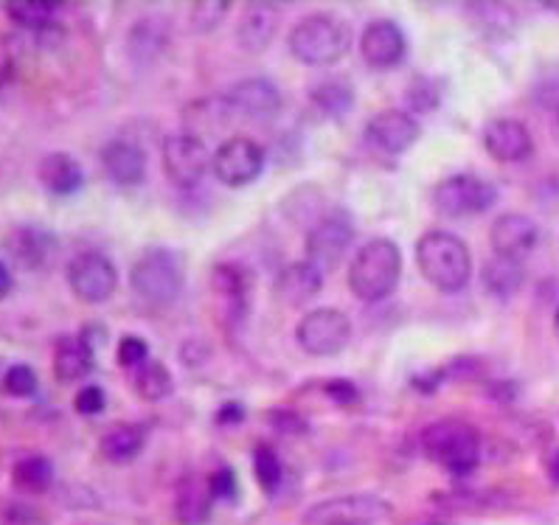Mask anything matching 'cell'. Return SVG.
<instances>
[{
	"label": "cell",
	"instance_id": "obj_1",
	"mask_svg": "<svg viewBox=\"0 0 559 525\" xmlns=\"http://www.w3.org/2000/svg\"><path fill=\"white\" fill-rule=\"evenodd\" d=\"M416 264L421 278L439 293H461L473 278V253L467 242L450 230H428L416 242Z\"/></svg>",
	"mask_w": 559,
	"mask_h": 525
},
{
	"label": "cell",
	"instance_id": "obj_2",
	"mask_svg": "<svg viewBox=\"0 0 559 525\" xmlns=\"http://www.w3.org/2000/svg\"><path fill=\"white\" fill-rule=\"evenodd\" d=\"M402 276V250L394 239L377 237L362 244L349 264L352 296L362 303L385 301Z\"/></svg>",
	"mask_w": 559,
	"mask_h": 525
},
{
	"label": "cell",
	"instance_id": "obj_3",
	"mask_svg": "<svg viewBox=\"0 0 559 525\" xmlns=\"http://www.w3.org/2000/svg\"><path fill=\"white\" fill-rule=\"evenodd\" d=\"M421 453L450 475H469L480 464V435L469 421L439 419L421 430Z\"/></svg>",
	"mask_w": 559,
	"mask_h": 525
},
{
	"label": "cell",
	"instance_id": "obj_4",
	"mask_svg": "<svg viewBox=\"0 0 559 525\" xmlns=\"http://www.w3.org/2000/svg\"><path fill=\"white\" fill-rule=\"evenodd\" d=\"M287 46H290L293 57L304 65H335L337 60L349 53V26L335 14H310L293 26Z\"/></svg>",
	"mask_w": 559,
	"mask_h": 525
},
{
	"label": "cell",
	"instance_id": "obj_5",
	"mask_svg": "<svg viewBox=\"0 0 559 525\" xmlns=\"http://www.w3.org/2000/svg\"><path fill=\"white\" fill-rule=\"evenodd\" d=\"M130 287L150 307H169L183 293V262L175 250H144L130 267Z\"/></svg>",
	"mask_w": 559,
	"mask_h": 525
},
{
	"label": "cell",
	"instance_id": "obj_6",
	"mask_svg": "<svg viewBox=\"0 0 559 525\" xmlns=\"http://www.w3.org/2000/svg\"><path fill=\"white\" fill-rule=\"evenodd\" d=\"M498 200V189L478 175H450L433 189V205L444 217H475L489 211Z\"/></svg>",
	"mask_w": 559,
	"mask_h": 525
},
{
	"label": "cell",
	"instance_id": "obj_7",
	"mask_svg": "<svg viewBox=\"0 0 559 525\" xmlns=\"http://www.w3.org/2000/svg\"><path fill=\"white\" fill-rule=\"evenodd\" d=\"M298 346L310 357H335L352 341V321L335 307L312 309L296 326Z\"/></svg>",
	"mask_w": 559,
	"mask_h": 525
},
{
	"label": "cell",
	"instance_id": "obj_8",
	"mask_svg": "<svg viewBox=\"0 0 559 525\" xmlns=\"http://www.w3.org/2000/svg\"><path fill=\"white\" fill-rule=\"evenodd\" d=\"M352 244H355V223L346 211L335 208L323 214L307 234V262L321 273H330L346 259Z\"/></svg>",
	"mask_w": 559,
	"mask_h": 525
},
{
	"label": "cell",
	"instance_id": "obj_9",
	"mask_svg": "<svg viewBox=\"0 0 559 525\" xmlns=\"http://www.w3.org/2000/svg\"><path fill=\"white\" fill-rule=\"evenodd\" d=\"M389 500L377 494H341V498L321 500L304 512L307 525H377L391 517Z\"/></svg>",
	"mask_w": 559,
	"mask_h": 525
},
{
	"label": "cell",
	"instance_id": "obj_10",
	"mask_svg": "<svg viewBox=\"0 0 559 525\" xmlns=\"http://www.w3.org/2000/svg\"><path fill=\"white\" fill-rule=\"evenodd\" d=\"M264 155L262 144L253 139H228L217 146V152L211 155V171L228 189H242L250 186L264 171Z\"/></svg>",
	"mask_w": 559,
	"mask_h": 525
},
{
	"label": "cell",
	"instance_id": "obj_11",
	"mask_svg": "<svg viewBox=\"0 0 559 525\" xmlns=\"http://www.w3.org/2000/svg\"><path fill=\"white\" fill-rule=\"evenodd\" d=\"M68 287L73 289V296L80 301L105 303L119 287V273H116V264L105 253L85 250L68 264Z\"/></svg>",
	"mask_w": 559,
	"mask_h": 525
},
{
	"label": "cell",
	"instance_id": "obj_12",
	"mask_svg": "<svg viewBox=\"0 0 559 525\" xmlns=\"http://www.w3.org/2000/svg\"><path fill=\"white\" fill-rule=\"evenodd\" d=\"M211 166L209 146L191 135V132H175L164 141V171L166 178L180 189H191L203 180Z\"/></svg>",
	"mask_w": 559,
	"mask_h": 525
},
{
	"label": "cell",
	"instance_id": "obj_13",
	"mask_svg": "<svg viewBox=\"0 0 559 525\" xmlns=\"http://www.w3.org/2000/svg\"><path fill=\"white\" fill-rule=\"evenodd\" d=\"M228 110L242 116L248 121H267L276 119L282 112V91L270 80H262V76H250V80H239L237 85L230 87L228 96Z\"/></svg>",
	"mask_w": 559,
	"mask_h": 525
},
{
	"label": "cell",
	"instance_id": "obj_14",
	"mask_svg": "<svg viewBox=\"0 0 559 525\" xmlns=\"http://www.w3.org/2000/svg\"><path fill=\"white\" fill-rule=\"evenodd\" d=\"M360 53L366 65L374 68V71H391V68L400 65L408 53V40H405V32L400 28V23L389 21V17H380V21L369 23L366 32L360 37Z\"/></svg>",
	"mask_w": 559,
	"mask_h": 525
},
{
	"label": "cell",
	"instance_id": "obj_15",
	"mask_svg": "<svg viewBox=\"0 0 559 525\" xmlns=\"http://www.w3.org/2000/svg\"><path fill=\"white\" fill-rule=\"evenodd\" d=\"M419 121L408 110H382L366 124V141L380 152L400 155L419 141Z\"/></svg>",
	"mask_w": 559,
	"mask_h": 525
},
{
	"label": "cell",
	"instance_id": "obj_16",
	"mask_svg": "<svg viewBox=\"0 0 559 525\" xmlns=\"http://www.w3.org/2000/svg\"><path fill=\"white\" fill-rule=\"evenodd\" d=\"M484 150L500 164H520L534 155V139L523 121L495 119L484 130Z\"/></svg>",
	"mask_w": 559,
	"mask_h": 525
},
{
	"label": "cell",
	"instance_id": "obj_17",
	"mask_svg": "<svg viewBox=\"0 0 559 525\" xmlns=\"http://www.w3.org/2000/svg\"><path fill=\"white\" fill-rule=\"evenodd\" d=\"M539 239V230L534 219H528L526 214H500L498 219L489 228V244H492L495 256L503 259H523L526 253H532L534 244Z\"/></svg>",
	"mask_w": 559,
	"mask_h": 525
},
{
	"label": "cell",
	"instance_id": "obj_18",
	"mask_svg": "<svg viewBox=\"0 0 559 525\" xmlns=\"http://www.w3.org/2000/svg\"><path fill=\"white\" fill-rule=\"evenodd\" d=\"M93 348H96V337L87 335V329L80 335L60 337L53 348V377L62 385L85 380L93 371Z\"/></svg>",
	"mask_w": 559,
	"mask_h": 525
},
{
	"label": "cell",
	"instance_id": "obj_19",
	"mask_svg": "<svg viewBox=\"0 0 559 525\" xmlns=\"http://www.w3.org/2000/svg\"><path fill=\"white\" fill-rule=\"evenodd\" d=\"M99 158L102 169L116 186H139L146 178V155L132 141H107Z\"/></svg>",
	"mask_w": 559,
	"mask_h": 525
},
{
	"label": "cell",
	"instance_id": "obj_20",
	"mask_svg": "<svg viewBox=\"0 0 559 525\" xmlns=\"http://www.w3.org/2000/svg\"><path fill=\"white\" fill-rule=\"evenodd\" d=\"M321 287L323 273L312 267L310 262H290L287 267H282V273L273 282V293L287 307H301V303L312 301L321 293Z\"/></svg>",
	"mask_w": 559,
	"mask_h": 525
},
{
	"label": "cell",
	"instance_id": "obj_21",
	"mask_svg": "<svg viewBox=\"0 0 559 525\" xmlns=\"http://www.w3.org/2000/svg\"><path fill=\"white\" fill-rule=\"evenodd\" d=\"M278 28V12L270 3H248L242 9L237 26V40L242 51L248 53H262L264 48L273 43Z\"/></svg>",
	"mask_w": 559,
	"mask_h": 525
},
{
	"label": "cell",
	"instance_id": "obj_22",
	"mask_svg": "<svg viewBox=\"0 0 559 525\" xmlns=\"http://www.w3.org/2000/svg\"><path fill=\"white\" fill-rule=\"evenodd\" d=\"M40 183L48 194L53 198H71L85 186V171H82L80 160L68 155V152H51L40 160Z\"/></svg>",
	"mask_w": 559,
	"mask_h": 525
},
{
	"label": "cell",
	"instance_id": "obj_23",
	"mask_svg": "<svg viewBox=\"0 0 559 525\" xmlns=\"http://www.w3.org/2000/svg\"><path fill=\"white\" fill-rule=\"evenodd\" d=\"M53 244L57 242H53L51 234H46L37 225H21L7 239V248L12 250L14 262L23 264L26 270H40L51 259Z\"/></svg>",
	"mask_w": 559,
	"mask_h": 525
},
{
	"label": "cell",
	"instance_id": "obj_24",
	"mask_svg": "<svg viewBox=\"0 0 559 525\" xmlns=\"http://www.w3.org/2000/svg\"><path fill=\"white\" fill-rule=\"evenodd\" d=\"M146 444V427L139 421H121L112 425L99 441V450L110 464H130L141 455Z\"/></svg>",
	"mask_w": 559,
	"mask_h": 525
},
{
	"label": "cell",
	"instance_id": "obj_25",
	"mask_svg": "<svg viewBox=\"0 0 559 525\" xmlns=\"http://www.w3.org/2000/svg\"><path fill=\"white\" fill-rule=\"evenodd\" d=\"M480 282H484L489 296L512 298L523 287V282H526V267L518 259L492 256L480 270Z\"/></svg>",
	"mask_w": 559,
	"mask_h": 525
},
{
	"label": "cell",
	"instance_id": "obj_26",
	"mask_svg": "<svg viewBox=\"0 0 559 525\" xmlns=\"http://www.w3.org/2000/svg\"><path fill=\"white\" fill-rule=\"evenodd\" d=\"M211 492L209 480L189 478L178 489V500H175V517L180 525H205L211 514Z\"/></svg>",
	"mask_w": 559,
	"mask_h": 525
},
{
	"label": "cell",
	"instance_id": "obj_27",
	"mask_svg": "<svg viewBox=\"0 0 559 525\" xmlns=\"http://www.w3.org/2000/svg\"><path fill=\"white\" fill-rule=\"evenodd\" d=\"M310 102L326 119H343L355 107V87L346 80H326L312 87Z\"/></svg>",
	"mask_w": 559,
	"mask_h": 525
},
{
	"label": "cell",
	"instance_id": "obj_28",
	"mask_svg": "<svg viewBox=\"0 0 559 525\" xmlns=\"http://www.w3.org/2000/svg\"><path fill=\"white\" fill-rule=\"evenodd\" d=\"M57 12H60V3H48V0H12V3H7L9 17L21 28H28L34 34L53 28Z\"/></svg>",
	"mask_w": 559,
	"mask_h": 525
},
{
	"label": "cell",
	"instance_id": "obj_29",
	"mask_svg": "<svg viewBox=\"0 0 559 525\" xmlns=\"http://www.w3.org/2000/svg\"><path fill=\"white\" fill-rule=\"evenodd\" d=\"M12 484L17 486L21 492H46L48 486L53 484V464L46 455H26V458H21L14 464Z\"/></svg>",
	"mask_w": 559,
	"mask_h": 525
},
{
	"label": "cell",
	"instance_id": "obj_30",
	"mask_svg": "<svg viewBox=\"0 0 559 525\" xmlns=\"http://www.w3.org/2000/svg\"><path fill=\"white\" fill-rule=\"evenodd\" d=\"M132 387H135V394H139L141 399L160 402L171 394L175 382H171L169 368L150 360L146 366H141L139 371H135V377H132Z\"/></svg>",
	"mask_w": 559,
	"mask_h": 525
},
{
	"label": "cell",
	"instance_id": "obj_31",
	"mask_svg": "<svg viewBox=\"0 0 559 525\" xmlns=\"http://www.w3.org/2000/svg\"><path fill=\"white\" fill-rule=\"evenodd\" d=\"M219 296H225L234 309H245V298H248L250 278L239 264H217L214 276H211Z\"/></svg>",
	"mask_w": 559,
	"mask_h": 525
},
{
	"label": "cell",
	"instance_id": "obj_32",
	"mask_svg": "<svg viewBox=\"0 0 559 525\" xmlns=\"http://www.w3.org/2000/svg\"><path fill=\"white\" fill-rule=\"evenodd\" d=\"M253 475H257L259 486H262L264 492H276L278 484H282V458H278L273 446L259 444L253 450Z\"/></svg>",
	"mask_w": 559,
	"mask_h": 525
},
{
	"label": "cell",
	"instance_id": "obj_33",
	"mask_svg": "<svg viewBox=\"0 0 559 525\" xmlns=\"http://www.w3.org/2000/svg\"><path fill=\"white\" fill-rule=\"evenodd\" d=\"M3 387H7L12 396H21V399L34 396L37 394V374H34V368L23 366V362L12 366L7 371V377H3Z\"/></svg>",
	"mask_w": 559,
	"mask_h": 525
},
{
	"label": "cell",
	"instance_id": "obj_34",
	"mask_svg": "<svg viewBox=\"0 0 559 525\" xmlns=\"http://www.w3.org/2000/svg\"><path fill=\"white\" fill-rule=\"evenodd\" d=\"M405 102H408L411 110L416 112H430L439 107V87L430 80H416L411 82L408 93H405Z\"/></svg>",
	"mask_w": 559,
	"mask_h": 525
},
{
	"label": "cell",
	"instance_id": "obj_35",
	"mask_svg": "<svg viewBox=\"0 0 559 525\" xmlns=\"http://www.w3.org/2000/svg\"><path fill=\"white\" fill-rule=\"evenodd\" d=\"M146 362H150V343L141 341V337H135V335L121 337L119 366L135 368V371H139V368L146 366Z\"/></svg>",
	"mask_w": 559,
	"mask_h": 525
},
{
	"label": "cell",
	"instance_id": "obj_36",
	"mask_svg": "<svg viewBox=\"0 0 559 525\" xmlns=\"http://www.w3.org/2000/svg\"><path fill=\"white\" fill-rule=\"evenodd\" d=\"M225 14H228V3H211V0H205V3H194L191 7V21H194V26L200 32L217 28Z\"/></svg>",
	"mask_w": 559,
	"mask_h": 525
},
{
	"label": "cell",
	"instance_id": "obj_37",
	"mask_svg": "<svg viewBox=\"0 0 559 525\" xmlns=\"http://www.w3.org/2000/svg\"><path fill=\"white\" fill-rule=\"evenodd\" d=\"M209 492L214 500L237 498L239 484H237V475H234V469H228V466H219V469H214L209 478Z\"/></svg>",
	"mask_w": 559,
	"mask_h": 525
},
{
	"label": "cell",
	"instance_id": "obj_38",
	"mask_svg": "<svg viewBox=\"0 0 559 525\" xmlns=\"http://www.w3.org/2000/svg\"><path fill=\"white\" fill-rule=\"evenodd\" d=\"M105 391H102L99 385H85L76 394V399H73V407H76V414L82 416H96L105 410Z\"/></svg>",
	"mask_w": 559,
	"mask_h": 525
},
{
	"label": "cell",
	"instance_id": "obj_39",
	"mask_svg": "<svg viewBox=\"0 0 559 525\" xmlns=\"http://www.w3.org/2000/svg\"><path fill=\"white\" fill-rule=\"evenodd\" d=\"M270 419H273V427H276L278 433H287V435L307 433V419L298 416L296 410H273Z\"/></svg>",
	"mask_w": 559,
	"mask_h": 525
},
{
	"label": "cell",
	"instance_id": "obj_40",
	"mask_svg": "<svg viewBox=\"0 0 559 525\" xmlns=\"http://www.w3.org/2000/svg\"><path fill=\"white\" fill-rule=\"evenodd\" d=\"M326 394L337 402V405H352L357 399V387L346 380H332L326 385Z\"/></svg>",
	"mask_w": 559,
	"mask_h": 525
},
{
	"label": "cell",
	"instance_id": "obj_41",
	"mask_svg": "<svg viewBox=\"0 0 559 525\" xmlns=\"http://www.w3.org/2000/svg\"><path fill=\"white\" fill-rule=\"evenodd\" d=\"M245 419V407L242 405H225L223 410L217 414V421L219 425H239V421Z\"/></svg>",
	"mask_w": 559,
	"mask_h": 525
},
{
	"label": "cell",
	"instance_id": "obj_42",
	"mask_svg": "<svg viewBox=\"0 0 559 525\" xmlns=\"http://www.w3.org/2000/svg\"><path fill=\"white\" fill-rule=\"evenodd\" d=\"M441 377H444V371H430L428 377H414V387H419V391H436L441 385Z\"/></svg>",
	"mask_w": 559,
	"mask_h": 525
},
{
	"label": "cell",
	"instance_id": "obj_43",
	"mask_svg": "<svg viewBox=\"0 0 559 525\" xmlns=\"http://www.w3.org/2000/svg\"><path fill=\"white\" fill-rule=\"evenodd\" d=\"M12 287H14L12 270H9L7 262H0V301H3V298H9Z\"/></svg>",
	"mask_w": 559,
	"mask_h": 525
},
{
	"label": "cell",
	"instance_id": "obj_44",
	"mask_svg": "<svg viewBox=\"0 0 559 525\" xmlns=\"http://www.w3.org/2000/svg\"><path fill=\"white\" fill-rule=\"evenodd\" d=\"M546 475L551 478L554 486H559V446H554L546 455Z\"/></svg>",
	"mask_w": 559,
	"mask_h": 525
},
{
	"label": "cell",
	"instance_id": "obj_45",
	"mask_svg": "<svg viewBox=\"0 0 559 525\" xmlns=\"http://www.w3.org/2000/svg\"><path fill=\"white\" fill-rule=\"evenodd\" d=\"M554 135H557V141H559V107H557V112H554Z\"/></svg>",
	"mask_w": 559,
	"mask_h": 525
},
{
	"label": "cell",
	"instance_id": "obj_46",
	"mask_svg": "<svg viewBox=\"0 0 559 525\" xmlns=\"http://www.w3.org/2000/svg\"><path fill=\"white\" fill-rule=\"evenodd\" d=\"M554 335H557V341H559V307H557V312H554Z\"/></svg>",
	"mask_w": 559,
	"mask_h": 525
},
{
	"label": "cell",
	"instance_id": "obj_47",
	"mask_svg": "<svg viewBox=\"0 0 559 525\" xmlns=\"http://www.w3.org/2000/svg\"><path fill=\"white\" fill-rule=\"evenodd\" d=\"M416 525H448V523H433V520H430V523H416Z\"/></svg>",
	"mask_w": 559,
	"mask_h": 525
}]
</instances>
